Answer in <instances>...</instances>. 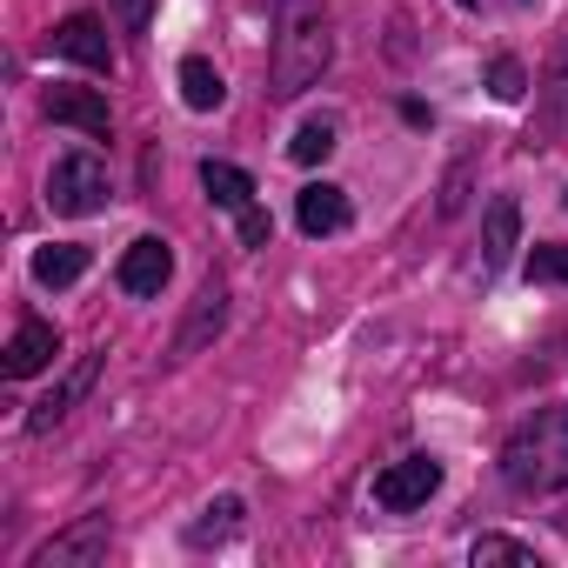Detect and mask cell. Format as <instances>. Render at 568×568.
<instances>
[{"mask_svg":"<svg viewBox=\"0 0 568 568\" xmlns=\"http://www.w3.org/2000/svg\"><path fill=\"white\" fill-rule=\"evenodd\" d=\"M501 481L515 495H561L568 488V402L535 408L501 442Z\"/></svg>","mask_w":568,"mask_h":568,"instance_id":"1","label":"cell"},{"mask_svg":"<svg viewBox=\"0 0 568 568\" xmlns=\"http://www.w3.org/2000/svg\"><path fill=\"white\" fill-rule=\"evenodd\" d=\"M335 61V34H328V14L322 0H281L274 14V94L295 101L308 94Z\"/></svg>","mask_w":568,"mask_h":568,"instance_id":"2","label":"cell"},{"mask_svg":"<svg viewBox=\"0 0 568 568\" xmlns=\"http://www.w3.org/2000/svg\"><path fill=\"white\" fill-rule=\"evenodd\" d=\"M108 194H114V187H108V161L88 154V148L61 154L54 174H48V207H54V214H101Z\"/></svg>","mask_w":568,"mask_h":568,"instance_id":"3","label":"cell"},{"mask_svg":"<svg viewBox=\"0 0 568 568\" xmlns=\"http://www.w3.org/2000/svg\"><path fill=\"white\" fill-rule=\"evenodd\" d=\"M108 548H114L108 515H81L74 528H61L54 541H41L28 568H94V561H108Z\"/></svg>","mask_w":568,"mask_h":568,"instance_id":"4","label":"cell"},{"mask_svg":"<svg viewBox=\"0 0 568 568\" xmlns=\"http://www.w3.org/2000/svg\"><path fill=\"white\" fill-rule=\"evenodd\" d=\"M435 488H442V462H435V455H402V462H388V468L375 475V501H382L388 515L422 508Z\"/></svg>","mask_w":568,"mask_h":568,"instance_id":"5","label":"cell"},{"mask_svg":"<svg viewBox=\"0 0 568 568\" xmlns=\"http://www.w3.org/2000/svg\"><path fill=\"white\" fill-rule=\"evenodd\" d=\"M114 274H121V288H128V295H141V302H148V295H161V288H168V274H174V247H168L161 234H141V241L121 254V267H114Z\"/></svg>","mask_w":568,"mask_h":568,"instance_id":"6","label":"cell"},{"mask_svg":"<svg viewBox=\"0 0 568 568\" xmlns=\"http://www.w3.org/2000/svg\"><path fill=\"white\" fill-rule=\"evenodd\" d=\"M54 48H61L68 61H81V68H94V74H108V68H114V48H108V28H101L94 14H68V21L54 28Z\"/></svg>","mask_w":568,"mask_h":568,"instance_id":"7","label":"cell"},{"mask_svg":"<svg viewBox=\"0 0 568 568\" xmlns=\"http://www.w3.org/2000/svg\"><path fill=\"white\" fill-rule=\"evenodd\" d=\"M61 355V335H54V322H21L14 328V342H8V382H28V375H41L48 362Z\"/></svg>","mask_w":568,"mask_h":568,"instance_id":"8","label":"cell"},{"mask_svg":"<svg viewBox=\"0 0 568 568\" xmlns=\"http://www.w3.org/2000/svg\"><path fill=\"white\" fill-rule=\"evenodd\" d=\"M48 121H61V128H81V134H108V94H94V88H48Z\"/></svg>","mask_w":568,"mask_h":568,"instance_id":"9","label":"cell"},{"mask_svg":"<svg viewBox=\"0 0 568 568\" xmlns=\"http://www.w3.org/2000/svg\"><path fill=\"white\" fill-rule=\"evenodd\" d=\"M295 221H302V234H342L348 227V194L335 181H308L295 194Z\"/></svg>","mask_w":568,"mask_h":568,"instance_id":"10","label":"cell"},{"mask_svg":"<svg viewBox=\"0 0 568 568\" xmlns=\"http://www.w3.org/2000/svg\"><path fill=\"white\" fill-rule=\"evenodd\" d=\"M221 322H227V288H221L214 274H207V281H201V295H194V315H187V328L174 335V355H194L201 342H214V335H221Z\"/></svg>","mask_w":568,"mask_h":568,"instance_id":"11","label":"cell"},{"mask_svg":"<svg viewBox=\"0 0 568 568\" xmlns=\"http://www.w3.org/2000/svg\"><path fill=\"white\" fill-rule=\"evenodd\" d=\"M515 241H521V207H515V201H488V221H481V267H488V274L508 267Z\"/></svg>","mask_w":568,"mask_h":568,"instance_id":"12","label":"cell"},{"mask_svg":"<svg viewBox=\"0 0 568 568\" xmlns=\"http://www.w3.org/2000/svg\"><path fill=\"white\" fill-rule=\"evenodd\" d=\"M88 247L81 241H54V247H41L34 254V281H41V288H74V281L88 274Z\"/></svg>","mask_w":568,"mask_h":568,"instance_id":"13","label":"cell"},{"mask_svg":"<svg viewBox=\"0 0 568 568\" xmlns=\"http://www.w3.org/2000/svg\"><path fill=\"white\" fill-rule=\"evenodd\" d=\"M94 368H101V362L88 355V362H81V368H74V375H68V382H61V388H54V395H48V402L34 408V415H28V428H34V435H48L54 422H68V408H74V402H81V395L94 388Z\"/></svg>","mask_w":568,"mask_h":568,"instance_id":"14","label":"cell"},{"mask_svg":"<svg viewBox=\"0 0 568 568\" xmlns=\"http://www.w3.org/2000/svg\"><path fill=\"white\" fill-rule=\"evenodd\" d=\"M555 128H568V28L548 54V81H541V134H555Z\"/></svg>","mask_w":568,"mask_h":568,"instance_id":"15","label":"cell"},{"mask_svg":"<svg viewBox=\"0 0 568 568\" xmlns=\"http://www.w3.org/2000/svg\"><path fill=\"white\" fill-rule=\"evenodd\" d=\"M201 187H207V201H214V207H234V214H241V207H254V181H247L234 161H201Z\"/></svg>","mask_w":568,"mask_h":568,"instance_id":"16","label":"cell"},{"mask_svg":"<svg viewBox=\"0 0 568 568\" xmlns=\"http://www.w3.org/2000/svg\"><path fill=\"white\" fill-rule=\"evenodd\" d=\"M221 94H227V88H221V74H214V61H201V54H187V61H181V101H187L194 114H214V108H221Z\"/></svg>","mask_w":568,"mask_h":568,"instance_id":"17","label":"cell"},{"mask_svg":"<svg viewBox=\"0 0 568 568\" xmlns=\"http://www.w3.org/2000/svg\"><path fill=\"white\" fill-rule=\"evenodd\" d=\"M468 561H475V568H488V561H515V568H541V555H535L528 541H508V535H481V541L468 548Z\"/></svg>","mask_w":568,"mask_h":568,"instance_id":"18","label":"cell"},{"mask_svg":"<svg viewBox=\"0 0 568 568\" xmlns=\"http://www.w3.org/2000/svg\"><path fill=\"white\" fill-rule=\"evenodd\" d=\"M288 154H295L302 168H315V161H328V154H335V121H302V134L288 141Z\"/></svg>","mask_w":568,"mask_h":568,"instance_id":"19","label":"cell"},{"mask_svg":"<svg viewBox=\"0 0 568 568\" xmlns=\"http://www.w3.org/2000/svg\"><path fill=\"white\" fill-rule=\"evenodd\" d=\"M234 515H241V501H234V495H221V501L207 508V521H194V528H187V541H194V548H207V541H221V535L234 528Z\"/></svg>","mask_w":568,"mask_h":568,"instance_id":"20","label":"cell"},{"mask_svg":"<svg viewBox=\"0 0 568 568\" xmlns=\"http://www.w3.org/2000/svg\"><path fill=\"white\" fill-rule=\"evenodd\" d=\"M488 88H495V101H508V108H515V101L528 94V74H521V61H515V54H501V61L488 68Z\"/></svg>","mask_w":568,"mask_h":568,"instance_id":"21","label":"cell"},{"mask_svg":"<svg viewBox=\"0 0 568 568\" xmlns=\"http://www.w3.org/2000/svg\"><path fill=\"white\" fill-rule=\"evenodd\" d=\"M528 281H568V247H561V241L535 247V254H528Z\"/></svg>","mask_w":568,"mask_h":568,"instance_id":"22","label":"cell"},{"mask_svg":"<svg viewBox=\"0 0 568 568\" xmlns=\"http://www.w3.org/2000/svg\"><path fill=\"white\" fill-rule=\"evenodd\" d=\"M114 14H121V34H148V14H154V0H114Z\"/></svg>","mask_w":568,"mask_h":568,"instance_id":"23","label":"cell"},{"mask_svg":"<svg viewBox=\"0 0 568 568\" xmlns=\"http://www.w3.org/2000/svg\"><path fill=\"white\" fill-rule=\"evenodd\" d=\"M241 241H247V247L267 241V214H261V207H241Z\"/></svg>","mask_w":568,"mask_h":568,"instance_id":"24","label":"cell"},{"mask_svg":"<svg viewBox=\"0 0 568 568\" xmlns=\"http://www.w3.org/2000/svg\"><path fill=\"white\" fill-rule=\"evenodd\" d=\"M462 8H481L488 14V8H528V0H462Z\"/></svg>","mask_w":568,"mask_h":568,"instance_id":"25","label":"cell"}]
</instances>
